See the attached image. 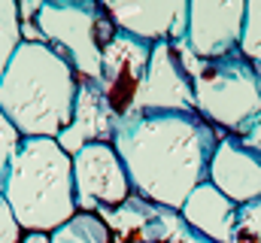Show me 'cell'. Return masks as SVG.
<instances>
[{
	"label": "cell",
	"mask_w": 261,
	"mask_h": 243,
	"mask_svg": "<svg viewBox=\"0 0 261 243\" xmlns=\"http://www.w3.org/2000/svg\"><path fill=\"white\" fill-rule=\"evenodd\" d=\"M21 243H52V234H46V231H24Z\"/></svg>",
	"instance_id": "22"
},
{
	"label": "cell",
	"mask_w": 261,
	"mask_h": 243,
	"mask_svg": "<svg viewBox=\"0 0 261 243\" xmlns=\"http://www.w3.org/2000/svg\"><path fill=\"white\" fill-rule=\"evenodd\" d=\"M240 52L261 70V0H246V21L240 37Z\"/></svg>",
	"instance_id": "16"
},
{
	"label": "cell",
	"mask_w": 261,
	"mask_h": 243,
	"mask_svg": "<svg viewBox=\"0 0 261 243\" xmlns=\"http://www.w3.org/2000/svg\"><path fill=\"white\" fill-rule=\"evenodd\" d=\"M103 9L122 34H130L143 43H186L192 9L189 0H107Z\"/></svg>",
	"instance_id": "9"
},
{
	"label": "cell",
	"mask_w": 261,
	"mask_h": 243,
	"mask_svg": "<svg viewBox=\"0 0 261 243\" xmlns=\"http://www.w3.org/2000/svg\"><path fill=\"white\" fill-rule=\"evenodd\" d=\"M21 140L24 137L18 134V128L6 119L3 110H0V182L6 177V171H9V164H12V158H15L18 146H21Z\"/></svg>",
	"instance_id": "17"
},
{
	"label": "cell",
	"mask_w": 261,
	"mask_h": 243,
	"mask_svg": "<svg viewBox=\"0 0 261 243\" xmlns=\"http://www.w3.org/2000/svg\"><path fill=\"white\" fill-rule=\"evenodd\" d=\"M76 207L82 213H97L100 207H119L134 195L128 171L113 143H88L73 155Z\"/></svg>",
	"instance_id": "6"
},
{
	"label": "cell",
	"mask_w": 261,
	"mask_h": 243,
	"mask_svg": "<svg viewBox=\"0 0 261 243\" xmlns=\"http://www.w3.org/2000/svg\"><path fill=\"white\" fill-rule=\"evenodd\" d=\"M37 28L43 40L70 61L76 76L97 79L103 67V46L116 37V25L103 3L94 0H52L37 12Z\"/></svg>",
	"instance_id": "5"
},
{
	"label": "cell",
	"mask_w": 261,
	"mask_h": 243,
	"mask_svg": "<svg viewBox=\"0 0 261 243\" xmlns=\"http://www.w3.org/2000/svg\"><path fill=\"white\" fill-rule=\"evenodd\" d=\"M79 76L49 43H21L0 79V110L21 137H52L67 131L76 107Z\"/></svg>",
	"instance_id": "2"
},
{
	"label": "cell",
	"mask_w": 261,
	"mask_h": 243,
	"mask_svg": "<svg viewBox=\"0 0 261 243\" xmlns=\"http://www.w3.org/2000/svg\"><path fill=\"white\" fill-rule=\"evenodd\" d=\"M243 140H246V146H249V149H252L255 155H261V119L255 121V125H252V131H249V134H246Z\"/></svg>",
	"instance_id": "21"
},
{
	"label": "cell",
	"mask_w": 261,
	"mask_h": 243,
	"mask_svg": "<svg viewBox=\"0 0 261 243\" xmlns=\"http://www.w3.org/2000/svg\"><path fill=\"white\" fill-rule=\"evenodd\" d=\"M167 243H213V240H210V237H203V234H197L195 228H189V225H186V219H182V225L176 228V234H173Z\"/></svg>",
	"instance_id": "20"
},
{
	"label": "cell",
	"mask_w": 261,
	"mask_h": 243,
	"mask_svg": "<svg viewBox=\"0 0 261 243\" xmlns=\"http://www.w3.org/2000/svg\"><path fill=\"white\" fill-rule=\"evenodd\" d=\"M21 46V21H18V0H0V79L9 67L12 55Z\"/></svg>",
	"instance_id": "15"
},
{
	"label": "cell",
	"mask_w": 261,
	"mask_h": 243,
	"mask_svg": "<svg viewBox=\"0 0 261 243\" xmlns=\"http://www.w3.org/2000/svg\"><path fill=\"white\" fill-rule=\"evenodd\" d=\"M113 146L134 195L182 210L189 195L206 182L219 131L200 113H130L116 121Z\"/></svg>",
	"instance_id": "1"
},
{
	"label": "cell",
	"mask_w": 261,
	"mask_h": 243,
	"mask_svg": "<svg viewBox=\"0 0 261 243\" xmlns=\"http://www.w3.org/2000/svg\"><path fill=\"white\" fill-rule=\"evenodd\" d=\"M116 113L110 110V101L100 88L97 79H85L79 76V91H76V107H73V119L67 125V131L58 137L61 149L67 155H76L79 149H85L88 143H113V131H116Z\"/></svg>",
	"instance_id": "12"
},
{
	"label": "cell",
	"mask_w": 261,
	"mask_h": 243,
	"mask_svg": "<svg viewBox=\"0 0 261 243\" xmlns=\"http://www.w3.org/2000/svg\"><path fill=\"white\" fill-rule=\"evenodd\" d=\"M182 64L195 85L197 113L213 128H225L234 137H246L261 119V70L243 52L203 61L179 46Z\"/></svg>",
	"instance_id": "4"
},
{
	"label": "cell",
	"mask_w": 261,
	"mask_h": 243,
	"mask_svg": "<svg viewBox=\"0 0 261 243\" xmlns=\"http://www.w3.org/2000/svg\"><path fill=\"white\" fill-rule=\"evenodd\" d=\"M52 243H113V231L97 213H76L70 222L52 231Z\"/></svg>",
	"instance_id": "14"
},
{
	"label": "cell",
	"mask_w": 261,
	"mask_h": 243,
	"mask_svg": "<svg viewBox=\"0 0 261 243\" xmlns=\"http://www.w3.org/2000/svg\"><path fill=\"white\" fill-rule=\"evenodd\" d=\"M206 180L225 198H231L237 207L255 204V201H261V155H255L246 146L243 137L225 134V137H219Z\"/></svg>",
	"instance_id": "11"
},
{
	"label": "cell",
	"mask_w": 261,
	"mask_h": 243,
	"mask_svg": "<svg viewBox=\"0 0 261 243\" xmlns=\"http://www.w3.org/2000/svg\"><path fill=\"white\" fill-rule=\"evenodd\" d=\"M130 113H197L195 85L176 43L161 40L152 46V61Z\"/></svg>",
	"instance_id": "7"
},
{
	"label": "cell",
	"mask_w": 261,
	"mask_h": 243,
	"mask_svg": "<svg viewBox=\"0 0 261 243\" xmlns=\"http://www.w3.org/2000/svg\"><path fill=\"white\" fill-rule=\"evenodd\" d=\"M0 195L24 231L52 234L79 213L73 155L52 137H24L0 182Z\"/></svg>",
	"instance_id": "3"
},
{
	"label": "cell",
	"mask_w": 261,
	"mask_h": 243,
	"mask_svg": "<svg viewBox=\"0 0 261 243\" xmlns=\"http://www.w3.org/2000/svg\"><path fill=\"white\" fill-rule=\"evenodd\" d=\"M152 46L130 34L116 31V37L103 46V67H100V88L110 101V110L116 119H125L134 110L137 91L143 85V76L152 61Z\"/></svg>",
	"instance_id": "10"
},
{
	"label": "cell",
	"mask_w": 261,
	"mask_h": 243,
	"mask_svg": "<svg viewBox=\"0 0 261 243\" xmlns=\"http://www.w3.org/2000/svg\"><path fill=\"white\" fill-rule=\"evenodd\" d=\"M21 237H24V228L18 225L12 207L0 195V243H21Z\"/></svg>",
	"instance_id": "19"
},
{
	"label": "cell",
	"mask_w": 261,
	"mask_h": 243,
	"mask_svg": "<svg viewBox=\"0 0 261 243\" xmlns=\"http://www.w3.org/2000/svg\"><path fill=\"white\" fill-rule=\"evenodd\" d=\"M234 243H261V201L240 207V225Z\"/></svg>",
	"instance_id": "18"
},
{
	"label": "cell",
	"mask_w": 261,
	"mask_h": 243,
	"mask_svg": "<svg viewBox=\"0 0 261 243\" xmlns=\"http://www.w3.org/2000/svg\"><path fill=\"white\" fill-rule=\"evenodd\" d=\"M134 243H143V240H134Z\"/></svg>",
	"instance_id": "23"
},
{
	"label": "cell",
	"mask_w": 261,
	"mask_h": 243,
	"mask_svg": "<svg viewBox=\"0 0 261 243\" xmlns=\"http://www.w3.org/2000/svg\"><path fill=\"white\" fill-rule=\"evenodd\" d=\"M179 216L186 219L189 228H195L197 234L210 237L213 243H234L237 225H240V207L231 198H225L210 180L200 182L189 195Z\"/></svg>",
	"instance_id": "13"
},
{
	"label": "cell",
	"mask_w": 261,
	"mask_h": 243,
	"mask_svg": "<svg viewBox=\"0 0 261 243\" xmlns=\"http://www.w3.org/2000/svg\"><path fill=\"white\" fill-rule=\"evenodd\" d=\"M246 0H195L189 9L186 49L195 58L213 61L240 49Z\"/></svg>",
	"instance_id": "8"
}]
</instances>
